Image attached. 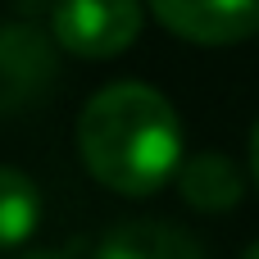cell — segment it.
<instances>
[{
    "instance_id": "obj_1",
    "label": "cell",
    "mask_w": 259,
    "mask_h": 259,
    "mask_svg": "<svg viewBox=\"0 0 259 259\" xmlns=\"http://www.w3.org/2000/svg\"><path fill=\"white\" fill-rule=\"evenodd\" d=\"M87 173L118 196H155L182 168L178 109L146 82H109L77 114Z\"/></svg>"
},
{
    "instance_id": "obj_2",
    "label": "cell",
    "mask_w": 259,
    "mask_h": 259,
    "mask_svg": "<svg viewBox=\"0 0 259 259\" xmlns=\"http://www.w3.org/2000/svg\"><path fill=\"white\" fill-rule=\"evenodd\" d=\"M50 36L77 59H114L141 36V0H50Z\"/></svg>"
},
{
    "instance_id": "obj_3",
    "label": "cell",
    "mask_w": 259,
    "mask_h": 259,
    "mask_svg": "<svg viewBox=\"0 0 259 259\" xmlns=\"http://www.w3.org/2000/svg\"><path fill=\"white\" fill-rule=\"evenodd\" d=\"M55 82V36L32 23L0 27V114H18L46 100Z\"/></svg>"
},
{
    "instance_id": "obj_4",
    "label": "cell",
    "mask_w": 259,
    "mask_h": 259,
    "mask_svg": "<svg viewBox=\"0 0 259 259\" xmlns=\"http://www.w3.org/2000/svg\"><path fill=\"white\" fill-rule=\"evenodd\" d=\"M155 18L196 46H232L259 32V0H150Z\"/></svg>"
},
{
    "instance_id": "obj_5",
    "label": "cell",
    "mask_w": 259,
    "mask_h": 259,
    "mask_svg": "<svg viewBox=\"0 0 259 259\" xmlns=\"http://www.w3.org/2000/svg\"><path fill=\"white\" fill-rule=\"evenodd\" d=\"M96 259H205V246L164 219H127L105 232Z\"/></svg>"
},
{
    "instance_id": "obj_6",
    "label": "cell",
    "mask_w": 259,
    "mask_h": 259,
    "mask_svg": "<svg viewBox=\"0 0 259 259\" xmlns=\"http://www.w3.org/2000/svg\"><path fill=\"white\" fill-rule=\"evenodd\" d=\"M178 191L191 209L200 214H223L241 200L246 182H241V168L223 155V150H200L191 155L182 168H178Z\"/></svg>"
},
{
    "instance_id": "obj_7",
    "label": "cell",
    "mask_w": 259,
    "mask_h": 259,
    "mask_svg": "<svg viewBox=\"0 0 259 259\" xmlns=\"http://www.w3.org/2000/svg\"><path fill=\"white\" fill-rule=\"evenodd\" d=\"M41 219V191L27 173L0 164V250H14L32 237Z\"/></svg>"
},
{
    "instance_id": "obj_8",
    "label": "cell",
    "mask_w": 259,
    "mask_h": 259,
    "mask_svg": "<svg viewBox=\"0 0 259 259\" xmlns=\"http://www.w3.org/2000/svg\"><path fill=\"white\" fill-rule=\"evenodd\" d=\"M250 178H255V187H259V123H255V132H250Z\"/></svg>"
},
{
    "instance_id": "obj_9",
    "label": "cell",
    "mask_w": 259,
    "mask_h": 259,
    "mask_svg": "<svg viewBox=\"0 0 259 259\" xmlns=\"http://www.w3.org/2000/svg\"><path fill=\"white\" fill-rule=\"evenodd\" d=\"M23 259H73L68 250H27Z\"/></svg>"
},
{
    "instance_id": "obj_10",
    "label": "cell",
    "mask_w": 259,
    "mask_h": 259,
    "mask_svg": "<svg viewBox=\"0 0 259 259\" xmlns=\"http://www.w3.org/2000/svg\"><path fill=\"white\" fill-rule=\"evenodd\" d=\"M241 259H259V237L250 241V246H246V255H241Z\"/></svg>"
}]
</instances>
